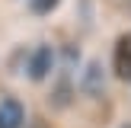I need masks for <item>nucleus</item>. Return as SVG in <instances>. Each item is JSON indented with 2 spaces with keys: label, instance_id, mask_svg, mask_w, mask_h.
<instances>
[{
  "label": "nucleus",
  "instance_id": "nucleus-1",
  "mask_svg": "<svg viewBox=\"0 0 131 128\" xmlns=\"http://www.w3.org/2000/svg\"><path fill=\"white\" fill-rule=\"evenodd\" d=\"M51 67H54V51H51V45H38V48L29 55V67H26V74H29L32 83H42L45 77L51 74Z\"/></svg>",
  "mask_w": 131,
  "mask_h": 128
},
{
  "label": "nucleus",
  "instance_id": "nucleus-2",
  "mask_svg": "<svg viewBox=\"0 0 131 128\" xmlns=\"http://www.w3.org/2000/svg\"><path fill=\"white\" fill-rule=\"evenodd\" d=\"M112 70H115L118 80H131V32L118 35V42H115V48H112Z\"/></svg>",
  "mask_w": 131,
  "mask_h": 128
},
{
  "label": "nucleus",
  "instance_id": "nucleus-3",
  "mask_svg": "<svg viewBox=\"0 0 131 128\" xmlns=\"http://www.w3.org/2000/svg\"><path fill=\"white\" fill-rule=\"evenodd\" d=\"M26 122V106L16 96H3L0 99V128H23Z\"/></svg>",
  "mask_w": 131,
  "mask_h": 128
},
{
  "label": "nucleus",
  "instance_id": "nucleus-4",
  "mask_svg": "<svg viewBox=\"0 0 131 128\" xmlns=\"http://www.w3.org/2000/svg\"><path fill=\"white\" fill-rule=\"evenodd\" d=\"M83 93L86 96H102L106 93V80H102V67L96 61H90V67H86V74H83Z\"/></svg>",
  "mask_w": 131,
  "mask_h": 128
},
{
  "label": "nucleus",
  "instance_id": "nucleus-5",
  "mask_svg": "<svg viewBox=\"0 0 131 128\" xmlns=\"http://www.w3.org/2000/svg\"><path fill=\"white\" fill-rule=\"evenodd\" d=\"M58 6V0H32V10L35 13H51Z\"/></svg>",
  "mask_w": 131,
  "mask_h": 128
},
{
  "label": "nucleus",
  "instance_id": "nucleus-6",
  "mask_svg": "<svg viewBox=\"0 0 131 128\" xmlns=\"http://www.w3.org/2000/svg\"><path fill=\"white\" fill-rule=\"evenodd\" d=\"M122 128H131V125H122Z\"/></svg>",
  "mask_w": 131,
  "mask_h": 128
}]
</instances>
